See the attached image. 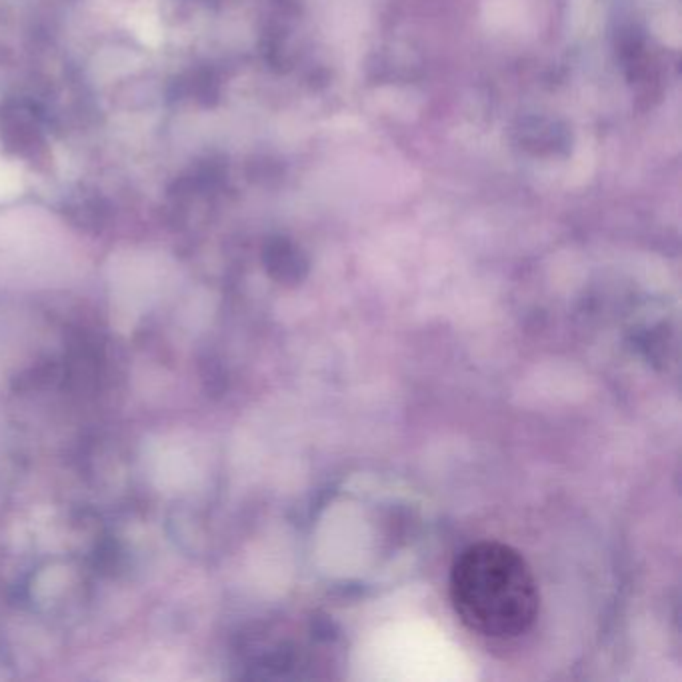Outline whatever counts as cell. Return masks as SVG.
Instances as JSON below:
<instances>
[{
  "label": "cell",
  "instance_id": "obj_1",
  "mask_svg": "<svg viewBox=\"0 0 682 682\" xmlns=\"http://www.w3.org/2000/svg\"><path fill=\"white\" fill-rule=\"evenodd\" d=\"M450 600L472 632L494 640L530 630L540 606L532 568L502 542L472 544L454 560Z\"/></svg>",
  "mask_w": 682,
  "mask_h": 682
}]
</instances>
